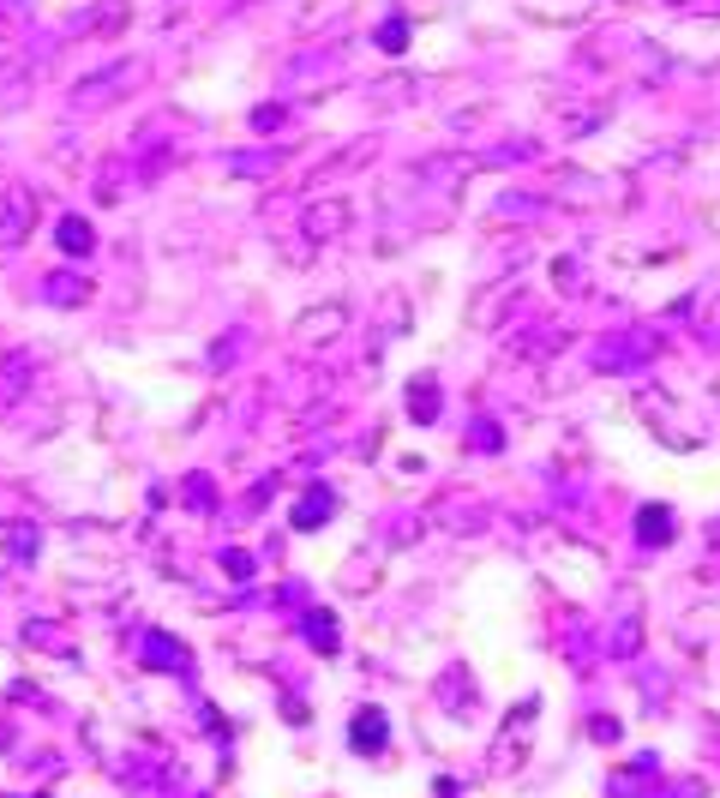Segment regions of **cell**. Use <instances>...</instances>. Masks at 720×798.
I'll return each mask as SVG.
<instances>
[{
    "mask_svg": "<svg viewBox=\"0 0 720 798\" xmlns=\"http://www.w3.org/2000/svg\"><path fill=\"white\" fill-rule=\"evenodd\" d=\"M30 228H37V193L13 186V193L0 199V259H13L24 240H30Z\"/></svg>",
    "mask_w": 720,
    "mask_h": 798,
    "instance_id": "obj_1",
    "label": "cell"
},
{
    "mask_svg": "<svg viewBox=\"0 0 720 798\" xmlns=\"http://www.w3.org/2000/svg\"><path fill=\"white\" fill-rule=\"evenodd\" d=\"M348 222H355V204L342 193H324V199L306 204V240H337Z\"/></svg>",
    "mask_w": 720,
    "mask_h": 798,
    "instance_id": "obj_2",
    "label": "cell"
},
{
    "mask_svg": "<svg viewBox=\"0 0 720 798\" xmlns=\"http://www.w3.org/2000/svg\"><path fill=\"white\" fill-rule=\"evenodd\" d=\"M126 19H133V6H126V0H97V6L73 24V30H79V37H115V30H126Z\"/></svg>",
    "mask_w": 720,
    "mask_h": 798,
    "instance_id": "obj_3",
    "label": "cell"
},
{
    "mask_svg": "<svg viewBox=\"0 0 720 798\" xmlns=\"http://www.w3.org/2000/svg\"><path fill=\"white\" fill-rule=\"evenodd\" d=\"M139 73H144L139 60H133V66H108V73H97V79H79V84H73V97H79V102H102V90H120V84L139 79Z\"/></svg>",
    "mask_w": 720,
    "mask_h": 798,
    "instance_id": "obj_4",
    "label": "cell"
},
{
    "mask_svg": "<svg viewBox=\"0 0 720 798\" xmlns=\"http://www.w3.org/2000/svg\"><path fill=\"white\" fill-rule=\"evenodd\" d=\"M55 240H60V253H73V259H84V253L97 246V235H90V222H84V217H60Z\"/></svg>",
    "mask_w": 720,
    "mask_h": 798,
    "instance_id": "obj_5",
    "label": "cell"
},
{
    "mask_svg": "<svg viewBox=\"0 0 720 798\" xmlns=\"http://www.w3.org/2000/svg\"><path fill=\"white\" fill-rule=\"evenodd\" d=\"M348 739H355L360 751H384V715L379 708H360L355 726H348Z\"/></svg>",
    "mask_w": 720,
    "mask_h": 798,
    "instance_id": "obj_6",
    "label": "cell"
},
{
    "mask_svg": "<svg viewBox=\"0 0 720 798\" xmlns=\"http://www.w3.org/2000/svg\"><path fill=\"white\" fill-rule=\"evenodd\" d=\"M330 330H342V306H324V313L300 319V337H313V342H330Z\"/></svg>",
    "mask_w": 720,
    "mask_h": 798,
    "instance_id": "obj_7",
    "label": "cell"
},
{
    "mask_svg": "<svg viewBox=\"0 0 720 798\" xmlns=\"http://www.w3.org/2000/svg\"><path fill=\"white\" fill-rule=\"evenodd\" d=\"M408 408H415V420H420V426L439 415V390H433V379H415V390H408Z\"/></svg>",
    "mask_w": 720,
    "mask_h": 798,
    "instance_id": "obj_8",
    "label": "cell"
},
{
    "mask_svg": "<svg viewBox=\"0 0 720 798\" xmlns=\"http://www.w3.org/2000/svg\"><path fill=\"white\" fill-rule=\"evenodd\" d=\"M642 540H655V546H666L673 540V511H642Z\"/></svg>",
    "mask_w": 720,
    "mask_h": 798,
    "instance_id": "obj_9",
    "label": "cell"
},
{
    "mask_svg": "<svg viewBox=\"0 0 720 798\" xmlns=\"http://www.w3.org/2000/svg\"><path fill=\"white\" fill-rule=\"evenodd\" d=\"M330 511H337V499H330V493H319V499H306V504L295 511V528H313V522H324Z\"/></svg>",
    "mask_w": 720,
    "mask_h": 798,
    "instance_id": "obj_10",
    "label": "cell"
},
{
    "mask_svg": "<svg viewBox=\"0 0 720 798\" xmlns=\"http://www.w3.org/2000/svg\"><path fill=\"white\" fill-rule=\"evenodd\" d=\"M402 42H408V19H384L379 24V48L384 55H402Z\"/></svg>",
    "mask_w": 720,
    "mask_h": 798,
    "instance_id": "obj_11",
    "label": "cell"
},
{
    "mask_svg": "<svg viewBox=\"0 0 720 798\" xmlns=\"http://www.w3.org/2000/svg\"><path fill=\"white\" fill-rule=\"evenodd\" d=\"M84 288H90V282H79V277H73V282L55 277V282H48V300H84Z\"/></svg>",
    "mask_w": 720,
    "mask_h": 798,
    "instance_id": "obj_12",
    "label": "cell"
},
{
    "mask_svg": "<svg viewBox=\"0 0 720 798\" xmlns=\"http://www.w3.org/2000/svg\"><path fill=\"white\" fill-rule=\"evenodd\" d=\"M306 631L319 637V648H324V655L337 648V631H330V613H313V624H306Z\"/></svg>",
    "mask_w": 720,
    "mask_h": 798,
    "instance_id": "obj_13",
    "label": "cell"
},
{
    "mask_svg": "<svg viewBox=\"0 0 720 798\" xmlns=\"http://www.w3.org/2000/svg\"><path fill=\"white\" fill-rule=\"evenodd\" d=\"M253 126H259V133L264 126H282V108H253Z\"/></svg>",
    "mask_w": 720,
    "mask_h": 798,
    "instance_id": "obj_14",
    "label": "cell"
}]
</instances>
